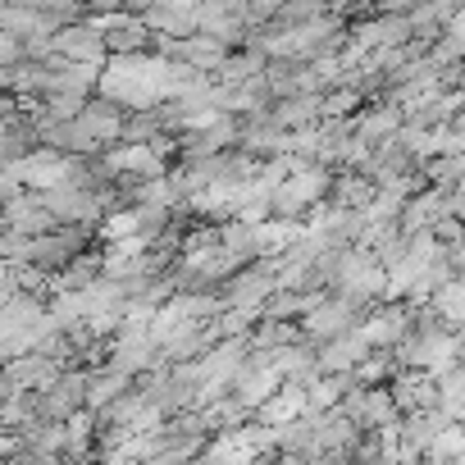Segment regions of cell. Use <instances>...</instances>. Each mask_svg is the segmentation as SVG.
I'll return each instance as SVG.
<instances>
[{
    "instance_id": "9",
    "label": "cell",
    "mask_w": 465,
    "mask_h": 465,
    "mask_svg": "<svg viewBox=\"0 0 465 465\" xmlns=\"http://www.w3.org/2000/svg\"><path fill=\"white\" fill-rule=\"evenodd\" d=\"M306 411H311V392H306V383L283 379V388L256 411V420H265V424H292V420L306 415Z\"/></svg>"
},
{
    "instance_id": "10",
    "label": "cell",
    "mask_w": 465,
    "mask_h": 465,
    "mask_svg": "<svg viewBox=\"0 0 465 465\" xmlns=\"http://www.w3.org/2000/svg\"><path fill=\"white\" fill-rule=\"evenodd\" d=\"M46 315H51V302H37V292H15V297H5V311H0V338L24 333V329L42 324Z\"/></svg>"
},
{
    "instance_id": "11",
    "label": "cell",
    "mask_w": 465,
    "mask_h": 465,
    "mask_svg": "<svg viewBox=\"0 0 465 465\" xmlns=\"http://www.w3.org/2000/svg\"><path fill=\"white\" fill-rule=\"evenodd\" d=\"M270 114H274V124H283V128H306V124L324 119V105H320L315 92H297V96H279Z\"/></svg>"
},
{
    "instance_id": "6",
    "label": "cell",
    "mask_w": 465,
    "mask_h": 465,
    "mask_svg": "<svg viewBox=\"0 0 465 465\" xmlns=\"http://www.w3.org/2000/svg\"><path fill=\"white\" fill-rule=\"evenodd\" d=\"M55 51L69 55V60H96V64H105L110 42H105V28L101 24H64V28H55Z\"/></svg>"
},
{
    "instance_id": "1",
    "label": "cell",
    "mask_w": 465,
    "mask_h": 465,
    "mask_svg": "<svg viewBox=\"0 0 465 465\" xmlns=\"http://www.w3.org/2000/svg\"><path fill=\"white\" fill-rule=\"evenodd\" d=\"M370 311L361 306V302H351L347 292H333V297H324L315 311H306V320H302V329L315 338V342H329V338H338V333H347V329H356L361 320H365Z\"/></svg>"
},
{
    "instance_id": "2",
    "label": "cell",
    "mask_w": 465,
    "mask_h": 465,
    "mask_svg": "<svg viewBox=\"0 0 465 465\" xmlns=\"http://www.w3.org/2000/svg\"><path fill=\"white\" fill-rule=\"evenodd\" d=\"M356 329L370 338V347H397L401 338L415 333V315L406 311V302H379Z\"/></svg>"
},
{
    "instance_id": "5",
    "label": "cell",
    "mask_w": 465,
    "mask_h": 465,
    "mask_svg": "<svg viewBox=\"0 0 465 465\" xmlns=\"http://www.w3.org/2000/svg\"><path fill=\"white\" fill-rule=\"evenodd\" d=\"M142 19H146L151 33L192 37V33H201V0H155Z\"/></svg>"
},
{
    "instance_id": "3",
    "label": "cell",
    "mask_w": 465,
    "mask_h": 465,
    "mask_svg": "<svg viewBox=\"0 0 465 465\" xmlns=\"http://www.w3.org/2000/svg\"><path fill=\"white\" fill-rule=\"evenodd\" d=\"M87 379L92 370H64L51 388H42V420H69L87 406Z\"/></svg>"
},
{
    "instance_id": "13",
    "label": "cell",
    "mask_w": 465,
    "mask_h": 465,
    "mask_svg": "<svg viewBox=\"0 0 465 465\" xmlns=\"http://www.w3.org/2000/svg\"><path fill=\"white\" fill-rule=\"evenodd\" d=\"M424 173L433 187H456L465 178V151H442V155L424 160Z\"/></svg>"
},
{
    "instance_id": "8",
    "label": "cell",
    "mask_w": 465,
    "mask_h": 465,
    "mask_svg": "<svg viewBox=\"0 0 465 465\" xmlns=\"http://www.w3.org/2000/svg\"><path fill=\"white\" fill-rule=\"evenodd\" d=\"M83 128L110 151L114 142H124V124H128V114H124V105L119 101H110V96H101V101H87L83 105Z\"/></svg>"
},
{
    "instance_id": "12",
    "label": "cell",
    "mask_w": 465,
    "mask_h": 465,
    "mask_svg": "<svg viewBox=\"0 0 465 465\" xmlns=\"http://www.w3.org/2000/svg\"><path fill=\"white\" fill-rule=\"evenodd\" d=\"M351 124H356V133H365V137L379 146V142L397 137V128L406 124V110H401V105H392V101H383V105H379V110H370V114H351Z\"/></svg>"
},
{
    "instance_id": "15",
    "label": "cell",
    "mask_w": 465,
    "mask_h": 465,
    "mask_svg": "<svg viewBox=\"0 0 465 465\" xmlns=\"http://www.w3.org/2000/svg\"><path fill=\"white\" fill-rule=\"evenodd\" d=\"M320 105H324V119H351L356 110H361V87H329L324 96H320Z\"/></svg>"
},
{
    "instance_id": "16",
    "label": "cell",
    "mask_w": 465,
    "mask_h": 465,
    "mask_svg": "<svg viewBox=\"0 0 465 465\" xmlns=\"http://www.w3.org/2000/svg\"><path fill=\"white\" fill-rule=\"evenodd\" d=\"M19 55H28V46H19V37L15 33H0V64H19Z\"/></svg>"
},
{
    "instance_id": "14",
    "label": "cell",
    "mask_w": 465,
    "mask_h": 465,
    "mask_svg": "<svg viewBox=\"0 0 465 465\" xmlns=\"http://www.w3.org/2000/svg\"><path fill=\"white\" fill-rule=\"evenodd\" d=\"M96 232H101L105 242H119V238H128V232H142V205H128V210L105 214V219L96 223Z\"/></svg>"
},
{
    "instance_id": "7",
    "label": "cell",
    "mask_w": 465,
    "mask_h": 465,
    "mask_svg": "<svg viewBox=\"0 0 465 465\" xmlns=\"http://www.w3.org/2000/svg\"><path fill=\"white\" fill-rule=\"evenodd\" d=\"M370 351H374V347H370V338H365L361 329H347V333H338V338L320 342V370H324V374L356 370V365H361Z\"/></svg>"
},
{
    "instance_id": "4",
    "label": "cell",
    "mask_w": 465,
    "mask_h": 465,
    "mask_svg": "<svg viewBox=\"0 0 465 465\" xmlns=\"http://www.w3.org/2000/svg\"><path fill=\"white\" fill-rule=\"evenodd\" d=\"M415 37V24H411V10H383L379 19L370 24H356L351 42L361 51H379V46H406Z\"/></svg>"
}]
</instances>
